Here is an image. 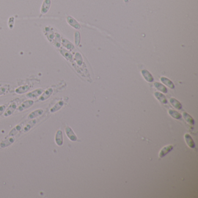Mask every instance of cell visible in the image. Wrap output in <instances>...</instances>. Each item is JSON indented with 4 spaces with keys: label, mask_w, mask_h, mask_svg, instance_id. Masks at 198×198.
<instances>
[{
    "label": "cell",
    "mask_w": 198,
    "mask_h": 198,
    "mask_svg": "<svg viewBox=\"0 0 198 198\" xmlns=\"http://www.w3.org/2000/svg\"><path fill=\"white\" fill-rule=\"evenodd\" d=\"M154 86L159 91H160L161 92H162L163 93H167V88L163 85L162 84L158 82H156L154 83Z\"/></svg>",
    "instance_id": "19"
},
{
    "label": "cell",
    "mask_w": 198,
    "mask_h": 198,
    "mask_svg": "<svg viewBox=\"0 0 198 198\" xmlns=\"http://www.w3.org/2000/svg\"><path fill=\"white\" fill-rule=\"evenodd\" d=\"M36 120H32V121H30L29 123H27L25 126H24V132H28L31 128H32V127L35 124V123H36Z\"/></svg>",
    "instance_id": "23"
},
{
    "label": "cell",
    "mask_w": 198,
    "mask_h": 198,
    "mask_svg": "<svg viewBox=\"0 0 198 198\" xmlns=\"http://www.w3.org/2000/svg\"><path fill=\"white\" fill-rule=\"evenodd\" d=\"M30 87L29 85H24L21 86V87H18V88H16L15 90V92L19 94H22V93H25L27 91H28L30 90Z\"/></svg>",
    "instance_id": "15"
},
{
    "label": "cell",
    "mask_w": 198,
    "mask_h": 198,
    "mask_svg": "<svg viewBox=\"0 0 198 198\" xmlns=\"http://www.w3.org/2000/svg\"><path fill=\"white\" fill-rule=\"evenodd\" d=\"M141 73L142 76H144V79H145L146 81L149 82H153L154 79L153 76H152L151 74L147 70H142L141 71Z\"/></svg>",
    "instance_id": "10"
},
{
    "label": "cell",
    "mask_w": 198,
    "mask_h": 198,
    "mask_svg": "<svg viewBox=\"0 0 198 198\" xmlns=\"http://www.w3.org/2000/svg\"><path fill=\"white\" fill-rule=\"evenodd\" d=\"M66 20H67L68 23L69 24L70 26H72L73 27L75 28L76 29H80V24L77 22V21L75 19H74L71 16H68L66 18Z\"/></svg>",
    "instance_id": "6"
},
{
    "label": "cell",
    "mask_w": 198,
    "mask_h": 198,
    "mask_svg": "<svg viewBox=\"0 0 198 198\" xmlns=\"http://www.w3.org/2000/svg\"><path fill=\"white\" fill-rule=\"evenodd\" d=\"M65 132H66V134L68 137L71 141H77V138L76 134H74V132H73V131L72 130V129L70 128V127L67 126L65 128Z\"/></svg>",
    "instance_id": "5"
},
{
    "label": "cell",
    "mask_w": 198,
    "mask_h": 198,
    "mask_svg": "<svg viewBox=\"0 0 198 198\" xmlns=\"http://www.w3.org/2000/svg\"><path fill=\"white\" fill-rule=\"evenodd\" d=\"M170 102L171 103V104L173 105L175 108H176L178 110H180L182 109V105L181 104V103L178 101L175 98H171L170 99Z\"/></svg>",
    "instance_id": "20"
},
{
    "label": "cell",
    "mask_w": 198,
    "mask_h": 198,
    "mask_svg": "<svg viewBox=\"0 0 198 198\" xmlns=\"http://www.w3.org/2000/svg\"><path fill=\"white\" fill-rule=\"evenodd\" d=\"M173 149V146L172 145H169L164 146L159 152V158H162L164 156H165L167 153H169Z\"/></svg>",
    "instance_id": "7"
},
{
    "label": "cell",
    "mask_w": 198,
    "mask_h": 198,
    "mask_svg": "<svg viewBox=\"0 0 198 198\" xmlns=\"http://www.w3.org/2000/svg\"><path fill=\"white\" fill-rule=\"evenodd\" d=\"M15 138L13 137H11V138H10L8 139H7V140L2 141L1 144H0V146L2 148H5V147H7L8 146H10V145H11L12 144H13L15 141Z\"/></svg>",
    "instance_id": "17"
},
{
    "label": "cell",
    "mask_w": 198,
    "mask_h": 198,
    "mask_svg": "<svg viewBox=\"0 0 198 198\" xmlns=\"http://www.w3.org/2000/svg\"><path fill=\"white\" fill-rule=\"evenodd\" d=\"M43 93V89H41V88L37 89L32 92H30V93H27V97L29 98H35L38 97V96H40V95H41Z\"/></svg>",
    "instance_id": "8"
},
{
    "label": "cell",
    "mask_w": 198,
    "mask_h": 198,
    "mask_svg": "<svg viewBox=\"0 0 198 198\" xmlns=\"http://www.w3.org/2000/svg\"><path fill=\"white\" fill-rule=\"evenodd\" d=\"M14 23H15V19L13 16H12L9 19V21H8V26L10 29L13 28Z\"/></svg>",
    "instance_id": "28"
},
{
    "label": "cell",
    "mask_w": 198,
    "mask_h": 198,
    "mask_svg": "<svg viewBox=\"0 0 198 198\" xmlns=\"http://www.w3.org/2000/svg\"><path fill=\"white\" fill-rule=\"evenodd\" d=\"M54 43H55L56 47L59 48L60 46V37L59 34L56 33V35H55V38L54 39Z\"/></svg>",
    "instance_id": "27"
},
{
    "label": "cell",
    "mask_w": 198,
    "mask_h": 198,
    "mask_svg": "<svg viewBox=\"0 0 198 198\" xmlns=\"http://www.w3.org/2000/svg\"><path fill=\"white\" fill-rule=\"evenodd\" d=\"M21 130H22V125L21 124L17 125L15 128H13L11 130V131L9 133L8 136H13V135H16Z\"/></svg>",
    "instance_id": "25"
},
{
    "label": "cell",
    "mask_w": 198,
    "mask_h": 198,
    "mask_svg": "<svg viewBox=\"0 0 198 198\" xmlns=\"http://www.w3.org/2000/svg\"><path fill=\"white\" fill-rule=\"evenodd\" d=\"M62 44L64 47H66V48H68V49H70V50L73 49V48H74L73 45L65 38L62 39Z\"/></svg>",
    "instance_id": "26"
},
{
    "label": "cell",
    "mask_w": 198,
    "mask_h": 198,
    "mask_svg": "<svg viewBox=\"0 0 198 198\" xmlns=\"http://www.w3.org/2000/svg\"><path fill=\"white\" fill-rule=\"evenodd\" d=\"M7 90V88H6L5 87H1L0 88V95H2L5 93Z\"/></svg>",
    "instance_id": "29"
},
{
    "label": "cell",
    "mask_w": 198,
    "mask_h": 198,
    "mask_svg": "<svg viewBox=\"0 0 198 198\" xmlns=\"http://www.w3.org/2000/svg\"><path fill=\"white\" fill-rule=\"evenodd\" d=\"M168 112H169V114L175 119L179 120V119H181L182 117L180 113H178V112L174 110L170 109L169 110Z\"/></svg>",
    "instance_id": "22"
},
{
    "label": "cell",
    "mask_w": 198,
    "mask_h": 198,
    "mask_svg": "<svg viewBox=\"0 0 198 198\" xmlns=\"http://www.w3.org/2000/svg\"><path fill=\"white\" fill-rule=\"evenodd\" d=\"M17 108V102H13L11 104L4 113V116L7 117L11 115Z\"/></svg>",
    "instance_id": "3"
},
{
    "label": "cell",
    "mask_w": 198,
    "mask_h": 198,
    "mask_svg": "<svg viewBox=\"0 0 198 198\" xmlns=\"http://www.w3.org/2000/svg\"><path fill=\"white\" fill-rule=\"evenodd\" d=\"M44 32H45V35L47 36L48 40L49 41L52 42L55 38V34H54V32H53L52 29L48 26H46L44 28Z\"/></svg>",
    "instance_id": "2"
},
{
    "label": "cell",
    "mask_w": 198,
    "mask_h": 198,
    "mask_svg": "<svg viewBox=\"0 0 198 198\" xmlns=\"http://www.w3.org/2000/svg\"><path fill=\"white\" fill-rule=\"evenodd\" d=\"M51 5V0H44L41 7V14H46L50 9Z\"/></svg>",
    "instance_id": "1"
},
{
    "label": "cell",
    "mask_w": 198,
    "mask_h": 198,
    "mask_svg": "<svg viewBox=\"0 0 198 198\" xmlns=\"http://www.w3.org/2000/svg\"><path fill=\"white\" fill-rule=\"evenodd\" d=\"M183 116L184 119L185 120V121L187 123H188L191 125H194V124H195L194 119L192 118V117L190 115H189L188 113H186L185 112H184L183 113Z\"/></svg>",
    "instance_id": "18"
},
{
    "label": "cell",
    "mask_w": 198,
    "mask_h": 198,
    "mask_svg": "<svg viewBox=\"0 0 198 198\" xmlns=\"http://www.w3.org/2000/svg\"><path fill=\"white\" fill-rule=\"evenodd\" d=\"M63 104H64L63 101H59L57 104H55L51 109V110H50L51 112V113H54L55 112H57L60 109L62 108V107L63 106Z\"/></svg>",
    "instance_id": "21"
},
{
    "label": "cell",
    "mask_w": 198,
    "mask_h": 198,
    "mask_svg": "<svg viewBox=\"0 0 198 198\" xmlns=\"http://www.w3.org/2000/svg\"><path fill=\"white\" fill-rule=\"evenodd\" d=\"M43 112H44V110L43 109H41L35 110V111L32 112L31 113H30V115L28 116V119H34V118L40 116L41 115H43Z\"/></svg>",
    "instance_id": "14"
},
{
    "label": "cell",
    "mask_w": 198,
    "mask_h": 198,
    "mask_svg": "<svg viewBox=\"0 0 198 198\" xmlns=\"http://www.w3.org/2000/svg\"><path fill=\"white\" fill-rule=\"evenodd\" d=\"M155 97L163 104H167V100L166 98V96L160 93L156 92L155 93Z\"/></svg>",
    "instance_id": "13"
},
{
    "label": "cell",
    "mask_w": 198,
    "mask_h": 198,
    "mask_svg": "<svg viewBox=\"0 0 198 198\" xmlns=\"http://www.w3.org/2000/svg\"><path fill=\"white\" fill-rule=\"evenodd\" d=\"M5 108H6V106L5 105L0 106V115H1L3 113V112L5 110Z\"/></svg>",
    "instance_id": "31"
},
{
    "label": "cell",
    "mask_w": 198,
    "mask_h": 198,
    "mask_svg": "<svg viewBox=\"0 0 198 198\" xmlns=\"http://www.w3.org/2000/svg\"><path fill=\"white\" fill-rule=\"evenodd\" d=\"M160 80L162 81L163 84H164L165 85H166L170 88H171V89H174V84H173V82H172L171 80H170L169 79H167V78H166L165 77H162L160 78Z\"/></svg>",
    "instance_id": "16"
},
{
    "label": "cell",
    "mask_w": 198,
    "mask_h": 198,
    "mask_svg": "<svg viewBox=\"0 0 198 198\" xmlns=\"http://www.w3.org/2000/svg\"><path fill=\"white\" fill-rule=\"evenodd\" d=\"M60 54L65 58L68 59V60H70L72 58V55L70 54L69 52H68V51H66V49H63V48H61L60 50Z\"/></svg>",
    "instance_id": "24"
},
{
    "label": "cell",
    "mask_w": 198,
    "mask_h": 198,
    "mask_svg": "<svg viewBox=\"0 0 198 198\" xmlns=\"http://www.w3.org/2000/svg\"><path fill=\"white\" fill-rule=\"evenodd\" d=\"M80 37L79 33V32H76V33H75V43H76V44L77 43V40H78V41L80 42Z\"/></svg>",
    "instance_id": "30"
},
{
    "label": "cell",
    "mask_w": 198,
    "mask_h": 198,
    "mask_svg": "<svg viewBox=\"0 0 198 198\" xmlns=\"http://www.w3.org/2000/svg\"><path fill=\"white\" fill-rule=\"evenodd\" d=\"M34 104V101L32 100H27L24 101L21 105H20L18 109V111L22 112L24 110L28 109Z\"/></svg>",
    "instance_id": "4"
},
{
    "label": "cell",
    "mask_w": 198,
    "mask_h": 198,
    "mask_svg": "<svg viewBox=\"0 0 198 198\" xmlns=\"http://www.w3.org/2000/svg\"><path fill=\"white\" fill-rule=\"evenodd\" d=\"M53 93V89L51 88H49L48 89H47V90L43 93V95L40 96V100L41 101H46L47 99H48L50 96L52 95V93Z\"/></svg>",
    "instance_id": "11"
},
{
    "label": "cell",
    "mask_w": 198,
    "mask_h": 198,
    "mask_svg": "<svg viewBox=\"0 0 198 198\" xmlns=\"http://www.w3.org/2000/svg\"><path fill=\"white\" fill-rule=\"evenodd\" d=\"M55 142L58 146H61L63 144V134L62 131L58 130L57 132L56 136H55Z\"/></svg>",
    "instance_id": "12"
},
{
    "label": "cell",
    "mask_w": 198,
    "mask_h": 198,
    "mask_svg": "<svg viewBox=\"0 0 198 198\" xmlns=\"http://www.w3.org/2000/svg\"><path fill=\"white\" fill-rule=\"evenodd\" d=\"M185 141H186V144L188 145V146L189 147H190L192 149L195 148V142H194V140L192 138L191 136L189 134H186L185 135Z\"/></svg>",
    "instance_id": "9"
}]
</instances>
